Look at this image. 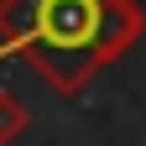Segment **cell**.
Instances as JSON below:
<instances>
[{
    "label": "cell",
    "mask_w": 146,
    "mask_h": 146,
    "mask_svg": "<svg viewBox=\"0 0 146 146\" xmlns=\"http://www.w3.org/2000/svg\"><path fill=\"white\" fill-rule=\"evenodd\" d=\"M141 31L136 0H0V58H26L58 94H78Z\"/></svg>",
    "instance_id": "obj_1"
},
{
    "label": "cell",
    "mask_w": 146,
    "mask_h": 146,
    "mask_svg": "<svg viewBox=\"0 0 146 146\" xmlns=\"http://www.w3.org/2000/svg\"><path fill=\"white\" fill-rule=\"evenodd\" d=\"M31 125V115H26V104L11 94V89H0V146H11L16 136H21Z\"/></svg>",
    "instance_id": "obj_2"
}]
</instances>
